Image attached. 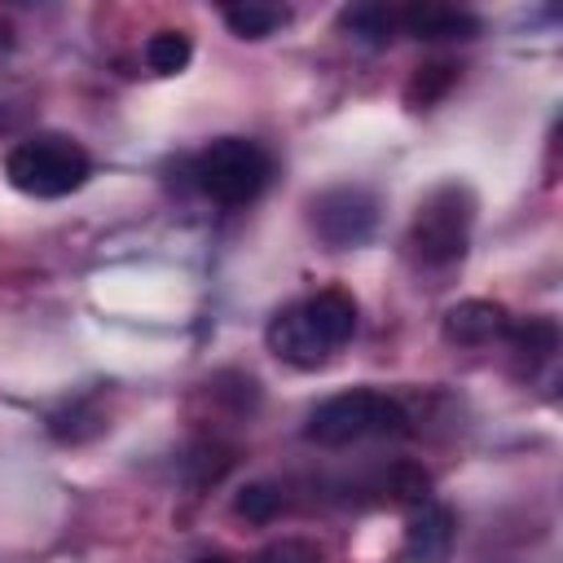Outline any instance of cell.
Listing matches in <instances>:
<instances>
[{
	"label": "cell",
	"mask_w": 563,
	"mask_h": 563,
	"mask_svg": "<svg viewBox=\"0 0 563 563\" xmlns=\"http://www.w3.org/2000/svg\"><path fill=\"white\" fill-rule=\"evenodd\" d=\"M413 422H409V409L387 396V391H369V387H356V391H339L330 400H321L303 427V435L312 444H325V449H339V444H356L365 435H409Z\"/></svg>",
	"instance_id": "6da1fadb"
},
{
	"label": "cell",
	"mask_w": 563,
	"mask_h": 563,
	"mask_svg": "<svg viewBox=\"0 0 563 563\" xmlns=\"http://www.w3.org/2000/svg\"><path fill=\"white\" fill-rule=\"evenodd\" d=\"M471 220H475V198L466 185H440L431 189L405 233V246L413 255V264L422 268H449L466 255L471 242Z\"/></svg>",
	"instance_id": "7a4b0ae2"
},
{
	"label": "cell",
	"mask_w": 563,
	"mask_h": 563,
	"mask_svg": "<svg viewBox=\"0 0 563 563\" xmlns=\"http://www.w3.org/2000/svg\"><path fill=\"white\" fill-rule=\"evenodd\" d=\"M4 176L18 194L31 198H66L75 189H84V180L92 176V158L84 145H75L70 136H26L9 150L4 158Z\"/></svg>",
	"instance_id": "3957f363"
},
{
	"label": "cell",
	"mask_w": 563,
	"mask_h": 563,
	"mask_svg": "<svg viewBox=\"0 0 563 563\" xmlns=\"http://www.w3.org/2000/svg\"><path fill=\"white\" fill-rule=\"evenodd\" d=\"M273 180V158L260 141L220 136L194 158V185L220 207H246Z\"/></svg>",
	"instance_id": "277c9868"
},
{
	"label": "cell",
	"mask_w": 563,
	"mask_h": 563,
	"mask_svg": "<svg viewBox=\"0 0 563 563\" xmlns=\"http://www.w3.org/2000/svg\"><path fill=\"white\" fill-rule=\"evenodd\" d=\"M374 224H378V202L361 185H334L312 198V229L334 251L361 246L374 233Z\"/></svg>",
	"instance_id": "5b68a950"
},
{
	"label": "cell",
	"mask_w": 563,
	"mask_h": 563,
	"mask_svg": "<svg viewBox=\"0 0 563 563\" xmlns=\"http://www.w3.org/2000/svg\"><path fill=\"white\" fill-rule=\"evenodd\" d=\"M264 343H268V352H273L277 361H286V365H295V369H317V365H325L330 352H334V347L325 343V334L317 330V321L308 317L303 299L273 312V321H268V330H264Z\"/></svg>",
	"instance_id": "8992f818"
},
{
	"label": "cell",
	"mask_w": 563,
	"mask_h": 563,
	"mask_svg": "<svg viewBox=\"0 0 563 563\" xmlns=\"http://www.w3.org/2000/svg\"><path fill=\"white\" fill-rule=\"evenodd\" d=\"M453 532H457L453 510L440 506V501H422V506L409 515V523H405L400 559H405V563H449Z\"/></svg>",
	"instance_id": "52a82bcc"
},
{
	"label": "cell",
	"mask_w": 563,
	"mask_h": 563,
	"mask_svg": "<svg viewBox=\"0 0 563 563\" xmlns=\"http://www.w3.org/2000/svg\"><path fill=\"white\" fill-rule=\"evenodd\" d=\"M510 312L493 299H462L444 312V339L457 347H484L493 339H506Z\"/></svg>",
	"instance_id": "ba28073f"
},
{
	"label": "cell",
	"mask_w": 563,
	"mask_h": 563,
	"mask_svg": "<svg viewBox=\"0 0 563 563\" xmlns=\"http://www.w3.org/2000/svg\"><path fill=\"white\" fill-rule=\"evenodd\" d=\"M396 26L413 40H431V44L479 35V18L466 13V9H449V4H409V9L396 13Z\"/></svg>",
	"instance_id": "9c48e42d"
},
{
	"label": "cell",
	"mask_w": 563,
	"mask_h": 563,
	"mask_svg": "<svg viewBox=\"0 0 563 563\" xmlns=\"http://www.w3.org/2000/svg\"><path fill=\"white\" fill-rule=\"evenodd\" d=\"M308 317L317 321V330L325 334L330 347H343L356 334V299L343 290H317L312 299H303Z\"/></svg>",
	"instance_id": "30bf717a"
},
{
	"label": "cell",
	"mask_w": 563,
	"mask_h": 563,
	"mask_svg": "<svg viewBox=\"0 0 563 563\" xmlns=\"http://www.w3.org/2000/svg\"><path fill=\"white\" fill-rule=\"evenodd\" d=\"M506 339H510L515 356L528 365V374L541 369V365L559 352V325H554V317H523V321H510Z\"/></svg>",
	"instance_id": "8fae6325"
},
{
	"label": "cell",
	"mask_w": 563,
	"mask_h": 563,
	"mask_svg": "<svg viewBox=\"0 0 563 563\" xmlns=\"http://www.w3.org/2000/svg\"><path fill=\"white\" fill-rule=\"evenodd\" d=\"M339 31H347L352 40H361L369 48H383L396 35V13L387 4H347L339 13Z\"/></svg>",
	"instance_id": "7c38bea8"
},
{
	"label": "cell",
	"mask_w": 563,
	"mask_h": 563,
	"mask_svg": "<svg viewBox=\"0 0 563 563\" xmlns=\"http://www.w3.org/2000/svg\"><path fill=\"white\" fill-rule=\"evenodd\" d=\"M189 57H194V44H189L185 31H172L167 26V31H154L145 40V66L154 75H180L189 66Z\"/></svg>",
	"instance_id": "4fadbf2b"
},
{
	"label": "cell",
	"mask_w": 563,
	"mask_h": 563,
	"mask_svg": "<svg viewBox=\"0 0 563 563\" xmlns=\"http://www.w3.org/2000/svg\"><path fill=\"white\" fill-rule=\"evenodd\" d=\"M286 9H277V4H229L224 9V22H229V31L233 35H242V40H264V35H273L277 26H286Z\"/></svg>",
	"instance_id": "5bb4252c"
},
{
	"label": "cell",
	"mask_w": 563,
	"mask_h": 563,
	"mask_svg": "<svg viewBox=\"0 0 563 563\" xmlns=\"http://www.w3.org/2000/svg\"><path fill=\"white\" fill-rule=\"evenodd\" d=\"M453 79H457V66H453V62H427V66H418V75L409 79L405 101H409L413 110H427V106H435V101L453 88Z\"/></svg>",
	"instance_id": "9a60e30c"
},
{
	"label": "cell",
	"mask_w": 563,
	"mask_h": 563,
	"mask_svg": "<svg viewBox=\"0 0 563 563\" xmlns=\"http://www.w3.org/2000/svg\"><path fill=\"white\" fill-rule=\"evenodd\" d=\"M233 510L242 515V519H251V523H268L277 510H282V488L277 484H246L238 497H233Z\"/></svg>",
	"instance_id": "2e32d148"
},
{
	"label": "cell",
	"mask_w": 563,
	"mask_h": 563,
	"mask_svg": "<svg viewBox=\"0 0 563 563\" xmlns=\"http://www.w3.org/2000/svg\"><path fill=\"white\" fill-rule=\"evenodd\" d=\"M251 563H321V550L303 537H282V541H268Z\"/></svg>",
	"instance_id": "e0dca14e"
},
{
	"label": "cell",
	"mask_w": 563,
	"mask_h": 563,
	"mask_svg": "<svg viewBox=\"0 0 563 563\" xmlns=\"http://www.w3.org/2000/svg\"><path fill=\"white\" fill-rule=\"evenodd\" d=\"M391 493H396L400 501L422 506V501H431V475H427L418 462H400V466L391 471Z\"/></svg>",
	"instance_id": "ac0fdd59"
},
{
	"label": "cell",
	"mask_w": 563,
	"mask_h": 563,
	"mask_svg": "<svg viewBox=\"0 0 563 563\" xmlns=\"http://www.w3.org/2000/svg\"><path fill=\"white\" fill-rule=\"evenodd\" d=\"M198 563H229V559H224V554H202Z\"/></svg>",
	"instance_id": "d6986e66"
}]
</instances>
